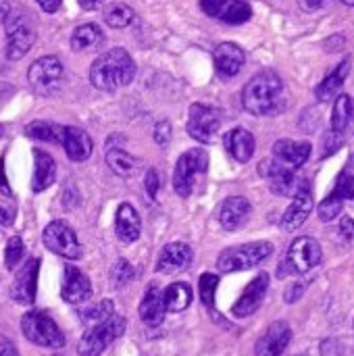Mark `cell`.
Returning <instances> with one entry per match:
<instances>
[{"label": "cell", "mask_w": 354, "mask_h": 356, "mask_svg": "<svg viewBox=\"0 0 354 356\" xmlns=\"http://www.w3.org/2000/svg\"><path fill=\"white\" fill-rule=\"evenodd\" d=\"M219 288V277L215 273H204L198 280V290H200V300L202 305H207L209 309H213L215 305V292Z\"/></svg>", "instance_id": "cell-38"}, {"label": "cell", "mask_w": 354, "mask_h": 356, "mask_svg": "<svg viewBox=\"0 0 354 356\" xmlns=\"http://www.w3.org/2000/svg\"><path fill=\"white\" fill-rule=\"evenodd\" d=\"M242 106L255 117H267L286 108L284 81L275 71L257 73L242 90Z\"/></svg>", "instance_id": "cell-1"}, {"label": "cell", "mask_w": 354, "mask_h": 356, "mask_svg": "<svg viewBox=\"0 0 354 356\" xmlns=\"http://www.w3.org/2000/svg\"><path fill=\"white\" fill-rule=\"evenodd\" d=\"M44 246L48 250H52L54 254L63 257V259H69V261H77L81 259L83 250H81V244L73 232V227L61 219L52 221L46 225L44 229Z\"/></svg>", "instance_id": "cell-10"}, {"label": "cell", "mask_w": 354, "mask_h": 356, "mask_svg": "<svg viewBox=\"0 0 354 356\" xmlns=\"http://www.w3.org/2000/svg\"><path fill=\"white\" fill-rule=\"evenodd\" d=\"M21 332L35 346H44V348H61V346H65V336H63L61 327L54 323L52 317H48L42 311L25 313L23 319H21Z\"/></svg>", "instance_id": "cell-6"}, {"label": "cell", "mask_w": 354, "mask_h": 356, "mask_svg": "<svg viewBox=\"0 0 354 356\" xmlns=\"http://www.w3.org/2000/svg\"><path fill=\"white\" fill-rule=\"evenodd\" d=\"M13 223V211H6L4 207H0V225L8 227Z\"/></svg>", "instance_id": "cell-49"}, {"label": "cell", "mask_w": 354, "mask_h": 356, "mask_svg": "<svg viewBox=\"0 0 354 356\" xmlns=\"http://www.w3.org/2000/svg\"><path fill=\"white\" fill-rule=\"evenodd\" d=\"M351 65H353V58L351 56H346L319 86H317V90H315V94H317V98L321 100V102H328V100H332V98H336L338 94H340V90L344 88V81H346V77H348V73H351Z\"/></svg>", "instance_id": "cell-27"}, {"label": "cell", "mask_w": 354, "mask_h": 356, "mask_svg": "<svg viewBox=\"0 0 354 356\" xmlns=\"http://www.w3.org/2000/svg\"><path fill=\"white\" fill-rule=\"evenodd\" d=\"M313 192L309 190V186H305L303 190H298L294 196H292V204L286 209L284 217H282V227L286 232H296L300 229L307 219L311 217V211H313Z\"/></svg>", "instance_id": "cell-19"}, {"label": "cell", "mask_w": 354, "mask_h": 356, "mask_svg": "<svg viewBox=\"0 0 354 356\" xmlns=\"http://www.w3.org/2000/svg\"><path fill=\"white\" fill-rule=\"evenodd\" d=\"M340 236H342V240H344V242L354 244V219H351V217H344V219L340 221Z\"/></svg>", "instance_id": "cell-42"}, {"label": "cell", "mask_w": 354, "mask_h": 356, "mask_svg": "<svg viewBox=\"0 0 354 356\" xmlns=\"http://www.w3.org/2000/svg\"><path fill=\"white\" fill-rule=\"evenodd\" d=\"M344 4H348V6H354V0H342Z\"/></svg>", "instance_id": "cell-53"}, {"label": "cell", "mask_w": 354, "mask_h": 356, "mask_svg": "<svg viewBox=\"0 0 354 356\" xmlns=\"http://www.w3.org/2000/svg\"><path fill=\"white\" fill-rule=\"evenodd\" d=\"M33 161H35V171H33L31 188L33 192H44L56 179V163L44 150H33Z\"/></svg>", "instance_id": "cell-28"}, {"label": "cell", "mask_w": 354, "mask_h": 356, "mask_svg": "<svg viewBox=\"0 0 354 356\" xmlns=\"http://www.w3.org/2000/svg\"><path fill=\"white\" fill-rule=\"evenodd\" d=\"M136 77V63L125 48H111L90 67V81L102 92H117Z\"/></svg>", "instance_id": "cell-2"}, {"label": "cell", "mask_w": 354, "mask_h": 356, "mask_svg": "<svg viewBox=\"0 0 354 356\" xmlns=\"http://www.w3.org/2000/svg\"><path fill=\"white\" fill-rule=\"evenodd\" d=\"M136 277V269L125 261V259H117L111 267V282L115 288H123L127 284H131Z\"/></svg>", "instance_id": "cell-36"}, {"label": "cell", "mask_w": 354, "mask_h": 356, "mask_svg": "<svg viewBox=\"0 0 354 356\" xmlns=\"http://www.w3.org/2000/svg\"><path fill=\"white\" fill-rule=\"evenodd\" d=\"M102 40H104V33H102V29L96 23H83V25L75 27V31L71 33V48L75 52L92 50Z\"/></svg>", "instance_id": "cell-30"}, {"label": "cell", "mask_w": 354, "mask_h": 356, "mask_svg": "<svg viewBox=\"0 0 354 356\" xmlns=\"http://www.w3.org/2000/svg\"><path fill=\"white\" fill-rule=\"evenodd\" d=\"M61 146L65 148L69 161H73V163L88 161L92 156V150H94L92 138L83 129H79V127H63Z\"/></svg>", "instance_id": "cell-23"}, {"label": "cell", "mask_w": 354, "mask_h": 356, "mask_svg": "<svg viewBox=\"0 0 354 356\" xmlns=\"http://www.w3.org/2000/svg\"><path fill=\"white\" fill-rule=\"evenodd\" d=\"M134 17H136V13H134L127 4H123V2H115V4H111V6L104 10V21H106V25H108V27H115V29L127 27V25L134 21Z\"/></svg>", "instance_id": "cell-34"}, {"label": "cell", "mask_w": 354, "mask_h": 356, "mask_svg": "<svg viewBox=\"0 0 354 356\" xmlns=\"http://www.w3.org/2000/svg\"><path fill=\"white\" fill-rule=\"evenodd\" d=\"M35 2L40 4V8H42L44 13H56L63 0H35Z\"/></svg>", "instance_id": "cell-46"}, {"label": "cell", "mask_w": 354, "mask_h": 356, "mask_svg": "<svg viewBox=\"0 0 354 356\" xmlns=\"http://www.w3.org/2000/svg\"><path fill=\"white\" fill-rule=\"evenodd\" d=\"M323 259V252H321V246L315 238L311 236H303V238H296L290 248H288V254L282 263V269H280V277L288 275V273H307L311 269H315Z\"/></svg>", "instance_id": "cell-8"}, {"label": "cell", "mask_w": 354, "mask_h": 356, "mask_svg": "<svg viewBox=\"0 0 354 356\" xmlns=\"http://www.w3.org/2000/svg\"><path fill=\"white\" fill-rule=\"evenodd\" d=\"M336 342L334 340H328L321 344V356H340V353H336Z\"/></svg>", "instance_id": "cell-47"}, {"label": "cell", "mask_w": 354, "mask_h": 356, "mask_svg": "<svg viewBox=\"0 0 354 356\" xmlns=\"http://www.w3.org/2000/svg\"><path fill=\"white\" fill-rule=\"evenodd\" d=\"M342 209H344V198L334 190L321 204H319V217H321V221H334V219H338L340 217V213H342Z\"/></svg>", "instance_id": "cell-37"}, {"label": "cell", "mask_w": 354, "mask_h": 356, "mask_svg": "<svg viewBox=\"0 0 354 356\" xmlns=\"http://www.w3.org/2000/svg\"><path fill=\"white\" fill-rule=\"evenodd\" d=\"M267 290H269V275H267V273L257 275V277L246 286V290L242 292V296L236 300L232 313H234L236 317H240V319H242V317H250V315L257 313L259 307L263 305V300H265V296H267Z\"/></svg>", "instance_id": "cell-17"}, {"label": "cell", "mask_w": 354, "mask_h": 356, "mask_svg": "<svg viewBox=\"0 0 354 356\" xmlns=\"http://www.w3.org/2000/svg\"><path fill=\"white\" fill-rule=\"evenodd\" d=\"M25 136L31 138V140H40V142L61 144L63 125H56V123H50V121H31L25 127Z\"/></svg>", "instance_id": "cell-33"}, {"label": "cell", "mask_w": 354, "mask_h": 356, "mask_svg": "<svg viewBox=\"0 0 354 356\" xmlns=\"http://www.w3.org/2000/svg\"><path fill=\"white\" fill-rule=\"evenodd\" d=\"M4 33H6V58L19 60L23 58L33 42H35V29L27 13L23 10H10L4 19Z\"/></svg>", "instance_id": "cell-4"}, {"label": "cell", "mask_w": 354, "mask_h": 356, "mask_svg": "<svg viewBox=\"0 0 354 356\" xmlns=\"http://www.w3.org/2000/svg\"><path fill=\"white\" fill-rule=\"evenodd\" d=\"M213 60H215V69H217V75L223 77V79H230V77H236L244 63H246V54L244 50L234 44V42H223L215 48L213 52Z\"/></svg>", "instance_id": "cell-18"}, {"label": "cell", "mask_w": 354, "mask_h": 356, "mask_svg": "<svg viewBox=\"0 0 354 356\" xmlns=\"http://www.w3.org/2000/svg\"><path fill=\"white\" fill-rule=\"evenodd\" d=\"M163 300L169 313H182L192 305V288L184 282H175L163 292Z\"/></svg>", "instance_id": "cell-31"}, {"label": "cell", "mask_w": 354, "mask_h": 356, "mask_svg": "<svg viewBox=\"0 0 354 356\" xmlns=\"http://www.w3.org/2000/svg\"><path fill=\"white\" fill-rule=\"evenodd\" d=\"M23 254H25V244H23V240H21L19 236L8 238V242H6V250H4V263H6V269H8V271L17 269V267H19V261L23 259Z\"/></svg>", "instance_id": "cell-39"}, {"label": "cell", "mask_w": 354, "mask_h": 356, "mask_svg": "<svg viewBox=\"0 0 354 356\" xmlns=\"http://www.w3.org/2000/svg\"><path fill=\"white\" fill-rule=\"evenodd\" d=\"M165 300H163V292L156 286H150L140 302V319L150 325V327H159L165 321Z\"/></svg>", "instance_id": "cell-26"}, {"label": "cell", "mask_w": 354, "mask_h": 356, "mask_svg": "<svg viewBox=\"0 0 354 356\" xmlns=\"http://www.w3.org/2000/svg\"><path fill=\"white\" fill-rule=\"evenodd\" d=\"M227 154L238 163H248L255 154V136L244 127H234L223 138Z\"/></svg>", "instance_id": "cell-24"}, {"label": "cell", "mask_w": 354, "mask_h": 356, "mask_svg": "<svg viewBox=\"0 0 354 356\" xmlns=\"http://www.w3.org/2000/svg\"><path fill=\"white\" fill-rule=\"evenodd\" d=\"M159 173H156V169H148V173H146V179H144V186H146V194H148V198H156V194H159Z\"/></svg>", "instance_id": "cell-41"}, {"label": "cell", "mask_w": 354, "mask_h": 356, "mask_svg": "<svg viewBox=\"0 0 354 356\" xmlns=\"http://www.w3.org/2000/svg\"><path fill=\"white\" fill-rule=\"evenodd\" d=\"M106 165L111 167V171L115 175L131 177V175H136L140 161L136 156H131L127 150H123L121 146H115V148H108V152H106Z\"/></svg>", "instance_id": "cell-29"}, {"label": "cell", "mask_w": 354, "mask_h": 356, "mask_svg": "<svg viewBox=\"0 0 354 356\" xmlns=\"http://www.w3.org/2000/svg\"><path fill=\"white\" fill-rule=\"evenodd\" d=\"M27 79H29V86L38 94L50 96L52 92H56L61 88L63 65L56 56H42L35 63H31V67L27 71Z\"/></svg>", "instance_id": "cell-11"}, {"label": "cell", "mask_w": 354, "mask_h": 356, "mask_svg": "<svg viewBox=\"0 0 354 356\" xmlns=\"http://www.w3.org/2000/svg\"><path fill=\"white\" fill-rule=\"evenodd\" d=\"M154 140L159 146H167L171 140V123L169 121H159L154 125Z\"/></svg>", "instance_id": "cell-40"}, {"label": "cell", "mask_w": 354, "mask_h": 356, "mask_svg": "<svg viewBox=\"0 0 354 356\" xmlns=\"http://www.w3.org/2000/svg\"><path fill=\"white\" fill-rule=\"evenodd\" d=\"M200 8L209 17L230 25H242L252 17V8L244 0H200Z\"/></svg>", "instance_id": "cell-12"}, {"label": "cell", "mask_w": 354, "mask_h": 356, "mask_svg": "<svg viewBox=\"0 0 354 356\" xmlns=\"http://www.w3.org/2000/svg\"><path fill=\"white\" fill-rule=\"evenodd\" d=\"M0 356H19L15 344L8 338H4V336H0Z\"/></svg>", "instance_id": "cell-44"}, {"label": "cell", "mask_w": 354, "mask_h": 356, "mask_svg": "<svg viewBox=\"0 0 354 356\" xmlns=\"http://www.w3.org/2000/svg\"><path fill=\"white\" fill-rule=\"evenodd\" d=\"M250 211L252 207L244 196H230L219 209V223L225 232H236L248 221Z\"/></svg>", "instance_id": "cell-22"}, {"label": "cell", "mask_w": 354, "mask_h": 356, "mask_svg": "<svg viewBox=\"0 0 354 356\" xmlns=\"http://www.w3.org/2000/svg\"><path fill=\"white\" fill-rule=\"evenodd\" d=\"M38 271H40V261L29 259L15 275V282L10 286V298L19 305H33L35 300V290H38Z\"/></svg>", "instance_id": "cell-14"}, {"label": "cell", "mask_w": 354, "mask_h": 356, "mask_svg": "<svg viewBox=\"0 0 354 356\" xmlns=\"http://www.w3.org/2000/svg\"><path fill=\"white\" fill-rule=\"evenodd\" d=\"M351 175H354V154H353V159H351V163H348V169H346Z\"/></svg>", "instance_id": "cell-52"}, {"label": "cell", "mask_w": 354, "mask_h": 356, "mask_svg": "<svg viewBox=\"0 0 354 356\" xmlns=\"http://www.w3.org/2000/svg\"><path fill=\"white\" fill-rule=\"evenodd\" d=\"M61 296L69 305H83L92 298V284L86 273H81L77 267L67 265L63 269V284H61Z\"/></svg>", "instance_id": "cell-16"}, {"label": "cell", "mask_w": 354, "mask_h": 356, "mask_svg": "<svg viewBox=\"0 0 354 356\" xmlns=\"http://www.w3.org/2000/svg\"><path fill=\"white\" fill-rule=\"evenodd\" d=\"M259 173L269 181L271 192L273 194H280V196H294L298 190L305 188V184H300L296 179V171H290V169L277 165L273 159L263 161L259 165Z\"/></svg>", "instance_id": "cell-13"}, {"label": "cell", "mask_w": 354, "mask_h": 356, "mask_svg": "<svg viewBox=\"0 0 354 356\" xmlns=\"http://www.w3.org/2000/svg\"><path fill=\"white\" fill-rule=\"evenodd\" d=\"M115 311V307H113V302L111 300H102V302H96V305H86L83 309H79L77 311V315H79V319L81 321H88V323H100V321H104V319H108L111 315H115L113 313Z\"/></svg>", "instance_id": "cell-35"}, {"label": "cell", "mask_w": 354, "mask_h": 356, "mask_svg": "<svg viewBox=\"0 0 354 356\" xmlns=\"http://www.w3.org/2000/svg\"><path fill=\"white\" fill-rule=\"evenodd\" d=\"M0 194L2 196H10L13 192H10V188H8V181H6V173H4V161L0 159Z\"/></svg>", "instance_id": "cell-45"}, {"label": "cell", "mask_w": 354, "mask_h": 356, "mask_svg": "<svg viewBox=\"0 0 354 356\" xmlns=\"http://www.w3.org/2000/svg\"><path fill=\"white\" fill-rule=\"evenodd\" d=\"M125 334V319L119 315H111L108 319L96 323L90 332H86L77 344L79 356H100L115 340Z\"/></svg>", "instance_id": "cell-5"}, {"label": "cell", "mask_w": 354, "mask_h": 356, "mask_svg": "<svg viewBox=\"0 0 354 356\" xmlns=\"http://www.w3.org/2000/svg\"><path fill=\"white\" fill-rule=\"evenodd\" d=\"M192 261H194V252L186 242H171L161 250L156 261V271L163 275H175L190 269Z\"/></svg>", "instance_id": "cell-15"}, {"label": "cell", "mask_w": 354, "mask_h": 356, "mask_svg": "<svg viewBox=\"0 0 354 356\" xmlns=\"http://www.w3.org/2000/svg\"><path fill=\"white\" fill-rule=\"evenodd\" d=\"M292 340V330L286 321H275L257 342V356H282Z\"/></svg>", "instance_id": "cell-21"}, {"label": "cell", "mask_w": 354, "mask_h": 356, "mask_svg": "<svg viewBox=\"0 0 354 356\" xmlns=\"http://www.w3.org/2000/svg\"><path fill=\"white\" fill-rule=\"evenodd\" d=\"M186 127H188L190 138H194L202 144H213L219 134V127H221V113L215 106L196 102L190 106Z\"/></svg>", "instance_id": "cell-9"}, {"label": "cell", "mask_w": 354, "mask_h": 356, "mask_svg": "<svg viewBox=\"0 0 354 356\" xmlns=\"http://www.w3.org/2000/svg\"><path fill=\"white\" fill-rule=\"evenodd\" d=\"M348 200H353L354 202V188H353V192H351V196H348Z\"/></svg>", "instance_id": "cell-54"}, {"label": "cell", "mask_w": 354, "mask_h": 356, "mask_svg": "<svg viewBox=\"0 0 354 356\" xmlns=\"http://www.w3.org/2000/svg\"><path fill=\"white\" fill-rule=\"evenodd\" d=\"M354 115V100L348 94H338L334 111H332V131L342 136L344 129L351 125Z\"/></svg>", "instance_id": "cell-32"}, {"label": "cell", "mask_w": 354, "mask_h": 356, "mask_svg": "<svg viewBox=\"0 0 354 356\" xmlns=\"http://www.w3.org/2000/svg\"><path fill=\"white\" fill-rule=\"evenodd\" d=\"M115 232H117V238L123 244H134L140 238V234H142V221H140L138 211L129 202L119 204L117 217H115Z\"/></svg>", "instance_id": "cell-25"}, {"label": "cell", "mask_w": 354, "mask_h": 356, "mask_svg": "<svg viewBox=\"0 0 354 356\" xmlns=\"http://www.w3.org/2000/svg\"><path fill=\"white\" fill-rule=\"evenodd\" d=\"M209 169V154L202 148H190L186 150L173 171V188L177 196L188 198L196 186V179L204 175Z\"/></svg>", "instance_id": "cell-7"}, {"label": "cell", "mask_w": 354, "mask_h": 356, "mask_svg": "<svg viewBox=\"0 0 354 356\" xmlns=\"http://www.w3.org/2000/svg\"><path fill=\"white\" fill-rule=\"evenodd\" d=\"M8 13H10V0H0V23H4Z\"/></svg>", "instance_id": "cell-51"}, {"label": "cell", "mask_w": 354, "mask_h": 356, "mask_svg": "<svg viewBox=\"0 0 354 356\" xmlns=\"http://www.w3.org/2000/svg\"><path fill=\"white\" fill-rule=\"evenodd\" d=\"M271 254H273L271 242H250V244H242V246L223 250L217 259V267L223 273L248 271V269L265 263Z\"/></svg>", "instance_id": "cell-3"}, {"label": "cell", "mask_w": 354, "mask_h": 356, "mask_svg": "<svg viewBox=\"0 0 354 356\" xmlns=\"http://www.w3.org/2000/svg\"><path fill=\"white\" fill-rule=\"evenodd\" d=\"M102 2L104 0H79V6L86 8V10H96V8L102 6Z\"/></svg>", "instance_id": "cell-50"}, {"label": "cell", "mask_w": 354, "mask_h": 356, "mask_svg": "<svg viewBox=\"0 0 354 356\" xmlns=\"http://www.w3.org/2000/svg\"><path fill=\"white\" fill-rule=\"evenodd\" d=\"M300 2V6L305 8V10H317V8H321L328 0H298Z\"/></svg>", "instance_id": "cell-48"}, {"label": "cell", "mask_w": 354, "mask_h": 356, "mask_svg": "<svg viewBox=\"0 0 354 356\" xmlns=\"http://www.w3.org/2000/svg\"><path fill=\"white\" fill-rule=\"evenodd\" d=\"M303 294H305V284H294V286H290V288L286 290V296H284V298H286L288 305H292V302H296Z\"/></svg>", "instance_id": "cell-43"}, {"label": "cell", "mask_w": 354, "mask_h": 356, "mask_svg": "<svg viewBox=\"0 0 354 356\" xmlns=\"http://www.w3.org/2000/svg\"><path fill=\"white\" fill-rule=\"evenodd\" d=\"M311 156L309 142H294V140H277L273 144V161L290 171L300 169Z\"/></svg>", "instance_id": "cell-20"}]
</instances>
